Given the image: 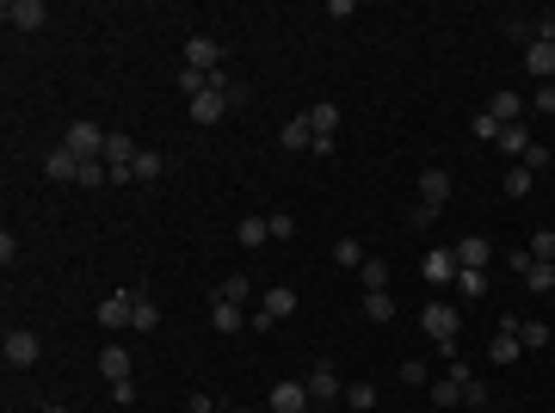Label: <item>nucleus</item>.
Masks as SVG:
<instances>
[{
    "mask_svg": "<svg viewBox=\"0 0 555 413\" xmlns=\"http://www.w3.org/2000/svg\"><path fill=\"white\" fill-rule=\"evenodd\" d=\"M0 358H6L13 371H32L37 358H43V340H37L32 327H6V340H0Z\"/></svg>",
    "mask_w": 555,
    "mask_h": 413,
    "instance_id": "obj_1",
    "label": "nucleus"
},
{
    "mask_svg": "<svg viewBox=\"0 0 555 413\" xmlns=\"http://www.w3.org/2000/svg\"><path fill=\"white\" fill-rule=\"evenodd\" d=\"M174 87L185 93V99H198V93L210 87V74H198V69H179V74H174Z\"/></svg>",
    "mask_w": 555,
    "mask_h": 413,
    "instance_id": "obj_33",
    "label": "nucleus"
},
{
    "mask_svg": "<svg viewBox=\"0 0 555 413\" xmlns=\"http://www.w3.org/2000/svg\"><path fill=\"white\" fill-rule=\"evenodd\" d=\"M469 130H475V136H482V142H494V136H500V124H494L487 111H475V117H469Z\"/></svg>",
    "mask_w": 555,
    "mask_h": 413,
    "instance_id": "obj_41",
    "label": "nucleus"
},
{
    "mask_svg": "<svg viewBox=\"0 0 555 413\" xmlns=\"http://www.w3.org/2000/svg\"><path fill=\"white\" fill-rule=\"evenodd\" d=\"M494 142H500L506 161H524V155H531V124H524V117H519V124H500V136H494Z\"/></svg>",
    "mask_w": 555,
    "mask_h": 413,
    "instance_id": "obj_15",
    "label": "nucleus"
},
{
    "mask_svg": "<svg viewBox=\"0 0 555 413\" xmlns=\"http://www.w3.org/2000/svg\"><path fill=\"white\" fill-rule=\"evenodd\" d=\"M130 173H136L142 185H155V179H161V173H167V161H161V155H155V148H142L136 161H130Z\"/></svg>",
    "mask_w": 555,
    "mask_h": 413,
    "instance_id": "obj_26",
    "label": "nucleus"
},
{
    "mask_svg": "<svg viewBox=\"0 0 555 413\" xmlns=\"http://www.w3.org/2000/svg\"><path fill=\"white\" fill-rule=\"evenodd\" d=\"M284 314H296V290H290V284H278V290H266V296H259V309H253V327L266 333V327H278Z\"/></svg>",
    "mask_w": 555,
    "mask_h": 413,
    "instance_id": "obj_3",
    "label": "nucleus"
},
{
    "mask_svg": "<svg viewBox=\"0 0 555 413\" xmlns=\"http://www.w3.org/2000/svg\"><path fill=\"white\" fill-rule=\"evenodd\" d=\"M235 235H241V247H266V241H272V216H247Z\"/></svg>",
    "mask_w": 555,
    "mask_h": 413,
    "instance_id": "obj_25",
    "label": "nucleus"
},
{
    "mask_svg": "<svg viewBox=\"0 0 555 413\" xmlns=\"http://www.w3.org/2000/svg\"><path fill=\"white\" fill-rule=\"evenodd\" d=\"M524 167H531V173H537V167H555V155H550V148H543V142H531V155H524Z\"/></svg>",
    "mask_w": 555,
    "mask_h": 413,
    "instance_id": "obj_42",
    "label": "nucleus"
},
{
    "mask_svg": "<svg viewBox=\"0 0 555 413\" xmlns=\"http://www.w3.org/2000/svg\"><path fill=\"white\" fill-rule=\"evenodd\" d=\"M506 43H524V50H531V43H537V19H506Z\"/></svg>",
    "mask_w": 555,
    "mask_h": 413,
    "instance_id": "obj_34",
    "label": "nucleus"
},
{
    "mask_svg": "<svg viewBox=\"0 0 555 413\" xmlns=\"http://www.w3.org/2000/svg\"><path fill=\"white\" fill-rule=\"evenodd\" d=\"M401 382H414V389H419V382H426V364H419V358H408V364H401Z\"/></svg>",
    "mask_w": 555,
    "mask_h": 413,
    "instance_id": "obj_44",
    "label": "nucleus"
},
{
    "mask_svg": "<svg viewBox=\"0 0 555 413\" xmlns=\"http://www.w3.org/2000/svg\"><path fill=\"white\" fill-rule=\"evenodd\" d=\"M456 290H463L469 303H482L487 296V272H456Z\"/></svg>",
    "mask_w": 555,
    "mask_h": 413,
    "instance_id": "obj_35",
    "label": "nucleus"
},
{
    "mask_svg": "<svg viewBox=\"0 0 555 413\" xmlns=\"http://www.w3.org/2000/svg\"><path fill=\"white\" fill-rule=\"evenodd\" d=\"M93 321H99L105 333H118V327H130V321H136V290H111V296H105V303H99V314H93Z\"/></svg>",
    "mask_w": 555,
    "mask_h": 413,
    "instance_id": "obj_4",
    "label": "nucleus"
},
{
    "mask_svg": "<svg viewBox=\"0 0 555 413\" xmlns=\"http://www.w3.org/2000/svg\"><path fill=\"white\" fill-rule=\"evenodd\" d=\"M334 259H340V266H352V272H358V266H364V253H358V241H334Z\"/></svg>",
    "mask_w": 555,
    "mask_h": 413,
    "instance_id": "obj_39",
    "label": "nucleus"
},
{
    "mask_svg": "<svg viewBox=\"0 0 555 413\" xmlns=\"http://www.w3.org/2000/svg\"><path fill=\"white\" fill-rule=\"evenodd\" d=\"M296 235V216H272V241H290Z\"/></svg>",
    "mask_w": 555,
    "mask_h": 413,
    "instance_id": "obj_43",
    "label": "nucleus"
},
{
    "mask_svg": "<svg viewBox=\"0 0 555 413\" xmlns=\"http://www.w3.org/2000/svg\"><path fill=\"white\" fill-rule=\"evenodd\" d=\"M210 327H216V333H241V327H253V314H247L241 303H222V296H216V303H210Z\"/></svg>",
    "mask_w": 555,
    "mask_h": 413,
    "instance_id": "obj_13",
    "label": "nucleus"
},
{
    "mask_svg": "<svg viewBox=\"0 0 555 413\" xmlns=\"http://www.w3.org/2000/svg\"><path fill=\"white\" fill-rule=\"evenodd\" d=\"M524 284H531L537 296H555V266H537V259H531V266H524Z\"/></svg>",
    "mask_w": 555,
    "mask_h": 413,
    "instance_id": "obj_28",
    "label": "nucleus"
},
{
    "mask_svg": "<svg viewBox=\"0 0 555 413\" xmlns=\"http://www.w3.org/2000/svg\"><path fill=\"white\" fill-rule=\"evenodd\" d=\"M229 413H253V408H229Z\"/></svg>",
    "mask_w": 555,
    "mask_h": 413,
    "instance_id": "obj_45",
    "label": "nucleus"
},
{
    "mask_svg": "<svg viewBox=\"0 0 555 413\" xmlns=\"http://www.w3.org/2000/svg\"><path fill=\"white\" fill-rule=\"evenodd\" d=\"M487 259H494V241H487V235H463V241H456V272H487Z\"/></svg>",
    "mask_w": 555,
    "mask_h": 413,
    "instance_id": "obj_10",
    "label": "nucleus"
},
{
    "mask_svg": "<svg viewBox=\"0 0 555 413\" xmlns=\"http://www.w3.org/2000/svg\"><path fill=\"white\" fill-rule=\"evenodd\" d=\"M487 117H494V124H519V117H524V99L513 93V87H500V93L487 99Z\"/></svg>",
    "mask_w": 555,
    "mask_h": 413,
    "instance_id": "obj_18",
    "label": "nucleus"
},
{
    "mask_svg": "<svg viewBox=\"0 0 555 413\" xmlns=\"http://www.w3.org/2000/svg\"><path fill=\"white\" fill-rule=\"evenodd\" d=\"M278 142H284L290 155H296V148H315V124H309V111H303V117H290V124L278 130Z\"/></svg>",
    "mask_w": 555,
    "mask_h": 413,
    "instance_id": "obj_19",
    "label": "nucleus"
},
{
    "mask_svg": "<svg viewBox=\"0 0 555 413\" xmlns=\"http://www.w3.org/2000/svg\"><path fill=\"white\" fill-rule=\"evenodd\" d=\"M419 272H426V284H451L456 277V253L451 247H432V253L419 259Z\"/></svg>",
    "mask_w": 555,
    "mask_h": 413,
    "instance_id": "obj_17",
    "label": "nucleus"
},
{
    "mask_svg": "<svg viewBox=\"0 0 555 413\" xmlns=\"http://www.w3.org/2000/svg\"><path fill=\"white\" fill-rule=\"evenodd\" d=\"M99 371H105V382H130V371H136V358H130L124 345L111 340V345L99 352Z\"/></svg>",
    "mask_w": 555,
    "mask_h": 413,
    "instance_id": "obj_16",
    "label": "nucleus"
},
{
    "mask_svg": "<svg viewBox=\"0 0 555 413\" xmlns=\"http://www.w3.org/2000/svg\"><path fill=\"white\" fill-rule=\"evenodd\" d=\"M487 401H494V395H487V382H463V408H487Z\"/></svg>",
    "mask_w": 555,
    "mask_h": 413,
    "instance_id": "obj_40",
    "label": "nucleus"
},
{
    "mask_svg": "<svg viewBox=\"0 0 555 413\" xmlns=\"http://www.w3.org/2000/svg\"><path fill=\"white\" fill-rule=\"evenodd\" d=\"M346 408H358V413L377 408V382H352V389H346Z\"/></svg>",
    "mask_w": 555,
    "mask_h": 413,
    "instance_id": "obj_37",
    "label": "nucleus"
},
{
    "mask_svg": "<svg viewBox=\"0 0 555 413\" xmlns=\"http://www.w3.org/2000/svg\"><path fill=\"white\" fill-rule=\"evenodd\" d=\"M80 167H87V161H80L74 148H62V142H56V148H50V161H43V173H50L56 185H80Z\"/></svg>",
    "mask_w": 555,
    "mask_h": 413,
    "instance_id": "obj_9",
    "label": "nucleus"
},
{
    "mask_svg": "<svg viewBox=\"0 0 555 413\" xmlns=\"http://www.w3.org/2000/svg\"><path fill=\"white\" fill-rule=\"evenodd\" d=\"M456 401H463V382H456V377L432 382V408H456Z\"/></svg>",
    "mask_w": 555,
    "mask_h": 413,
    "instance_id": "obj_30",
    "label": "nucleus"
},
{
    "mask_svg": "<svg viewBox=\"0 0 555 413\" xmlns=\"http://www.w3.org/2000/svg\"><path fill=\"white\" fill-rule=\"evenodd\" d=\"M531 259H537V266H555V229H537V235H531Z\"/></svg>",
    "mask_w": 555,
    "mask_h": 413,
    "instance_id": "obj_32",
    "label": "nucleus"
},
{
    "mask_svg": "<svg viewBox=\"0 0 555 413\" xmlns=\"http://www.w3.org/2000/svg\"><path fill=\"white\" fill-rule=\"evenodd\" d=\"M309 124H315V136H334V130H340V105H334V99H315L309 105Z\"/></svg>",
    "mask_w": 555,
    "mask_h": 413,
    "instance_id": "obj_23",
    "label": "nucleus"
},
{
    "mask_svg": "<svg viewBox=\"0 0 555 413\" xmlns=\"http://www.w3.org/2000/svg\"><path fill=\"white\" fill-rule=\"evenodd\" d=\"M185 117H192V124H222V117H229V99H222L216 87H204L198 99L185 105Z\"/></svg>",
    "mask_w": 555,
    "mask_h": 413,
    "instance_id": "obj_12",
    "label": "nucleus"
},
{
    "mask_svg": "<svg viewBox=\"0 0 555 413\" xmlns=\"http://www.w3.org/2000/svg\"><path fill=\"white\" fill-rule=\"evenodd\" d=\"M185 69H198V74H216L222 69V43H216V37H185Z\"/></svg>",
    "mask_w": 555,
    "mask_h": 413,
    "instance_id": "obj_6",
    "label": "nucleus"
},
{
    "mask_svg": "<svg viewBox=\"0 0 555 413\" xmlns=\"http://www.w3.org/2000/svg\"><path fill=\"white\" fill-rule=\"evenodd\" d=\"M136 333H161V309H155V296L136 284V321H130Z\"/></svg>",
    "mask_w": 555,
    "mask_h": 413,
    "instance_id": "obj_22",
    "label": "nucleus"
},
{
    "mask_svg": "<svg viewBox=\"0 0 555 413\" xmlns=\"http://www.w3.org/2000/svg\"><path fill=\"white\" fill-rule=\"evenodd\" d=\"M358 277H364V290H389V266H382V259H364Z\"/></svg>",
    "mask_w": 555,
    "mask_h": 413,
    "instance_id": "obj_36",
    "label": "nucleus"
},
{
    "mask_svg": "<svg viewBox=\"0 0 555 413\" xmlns=\"http://www.w3.org/2000/svg\"><path fill=\"white\" fill-rule=\"evenodd\" d=\"M0 19H6L13 32H43V25H50V6H43V0H6Z\"/></svg>",
    "mask_w": 555,
    "mask_h": 413,
    "instance_id": "obj_5",
    "label": "nucleus"
},
{
    "mask_svg": "<svg viewBox=\"0 0 555 413\" xmlns=\"http://www.w3.org/2000/svg\"><path fill=\"white\" fill-rule=\"evenodd\" d=\"M531 111H537V117H555V80H543V87L531 93Z\"/></svg>",
    "mask_w": 555,
    "mask_h": 413,
    "instance_id": "obj_38",
    "label": "nucleus"
},
{
    "mask_svg": "<svg viewBox=\"0 0 555 413\" xmlns=\"http://www.w3.org/2000/svg\"><path fill=\"white\" fill-rule=\"evenodd\" d=\"M456 321H463V314H456L451 303H426V309H419V327H426L432 340H456Z\"/></svg>",
    "mask_w": 555,
    "mask_h": 413,
    "instance_id": "obj_8",
    "label": "nucleus"
},
{
    "mask_svg": "<svg viewBox=\"0 0 555 413\" xmlns=\"http://www.w3.org/2000/svg\"><path fill=\"white\" fill-rule=\"evenodd\" d=\"M531 179H537V173L524 167V161H513V167H506V198H524V192H531Z\"/></svg>",
    "mask_w": 555,
    "mask_h": 413,
    "instance_id": "obj_31",
    "label": "nucleus"
},
{
    "mask_svg": "<svg viewBox=\"0 0 555 413\" xmlns=\"http://www.w3.org/2000/svg\"><path fill=\"white\" fill-rule=\"evenodd\" d=\"M216 296H222V303H241V309H247V296H253V277H247V272H229L222 284H216Z\"/></svg>",
    "mask_w": 555,
    "mask_h": 413,
    "instance_id": "obj_24",
    "label": "nucleus"
},
{
    "mask_svg": "<svg viewBox=\"0 0 555 413\" xmlns=\"http://www.w3.org/2000/svg\"><path fill=\"white\" fill-rule=\"evenodd\" d=\"M524 69L537 74V87L555 80V43H531V50H524Z\"/></svg>",
    "mask_w": 555,
    "mask_h": 413,
    "instance_id": "obj_20",
    "label": "nucleus"
},
{
    "mask_svg": "<svg viewBox=\"0 0 555 413\" xmlns=\"http://www.w3.org/2000/svg\"><path fill=\"white\" fill-rule=\"evenodd\" d=\"M445 198H451V173L445 167H419V204L445 210Z\"/></svg>",
    "mask_w": 555,
    "mask_h": 413,
    "instance_id": "obj_11",
    "label": "nucleus"
},
{
    "mask_svg": "<svg viewBox=\"0 0 555 413\" xmlns=\"http://www.w3.org/2000/svg\"><path fill=\"white\" fill-rule=\"evenodd\" d=\"M519 345H524V352H543V345H550V327H543V321H524V314H519Z\"/></svg>",
    "mask_w": 555,
    "mask_h": 413,
    "instance_id": "obj_29",
    "label": "nucleus"
},
{
    "mask_svg": "<svg viewBox=\"0 0 555 413\" xmlns=\"http://www.w3.org/2000/svg\"><path fill=\"white\" fill-rule=\"evenodd\" d=\"M136 155H142V148L124 136V130H111V136H105V167H130Z\"/></svg>",
    "mask_w": 555,
    "mask_h": 413,
    "instance_id": "obj_21",
    "label": "nucleus"
},
{
    "mask_svg": "<svg viewBox=\"0 0 555 413\" xmlns=\"http://www.w3.org/2000/svg\"><path fill=\"white\" fill-rule=\"evenodd\" d=\"M358 314H371V321H395V296L389 290H364V309Z\"/></svg>",
    "mask_w": 555,
    "mask_h": 413,
    "instance_id": "obj_27",
    "label": "nucleus"
},
{
    "mask_svg": "<svg viewBox=\"0 0 555 413\" xmlns=\"http://www.w3.org/2000/svg\"><path fill=\"white\" fill-rule=\"evenodd\" d=\"M309 401H315V408L346 401V389H340V371H334V364H309Z\"/></svg>",
    "mask_w": 555,
    "mask_h": 413,
    "instance_id": "obj_7",
    "label": "nucleus"
},
{
    "mask_svg": "<svg viewBox=\"0 0 555 413\" xmlns=\"http://www.w3.org/2000/svg\"><path fill=\"white\" fill-rule=\"evenodd\" d=\"M309 382H278L272 389V413H309Z\"/></svg>",
    "mask_w": 555,
    "mask_h": 413,
    "instance_id": "obj_14",
    "label": "nucleus"
},
{
    "mask_svg": "<svg viewBox=\"0 0 555 413\" xmlns=\"http://www.w3.org/2000/svg\"><path fill=\"white\" fill-rule=\"evenodd\" d=\"M105 136H111V130H99L93 117H74L69 136H62V148H74L80 161H105Z\"/></svg>",
    "mask_w": 555,
    "mask_h": 413,
    "instance_id": "obj_2",
    "label": "nucleus"
}]
</instances>
